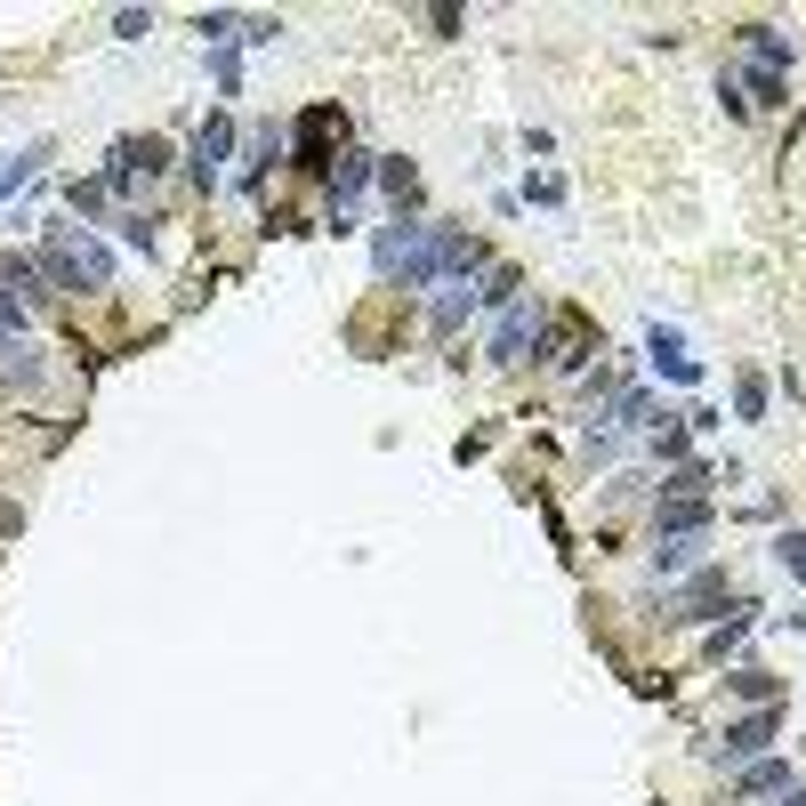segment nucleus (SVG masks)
<instances>
[{"label":"nucleus","instance_id":"nucleus-1","mask_svg":"<svg viewBox=\"0 0 806 806\" xmlns=\"http://www.w3.org/2000/svg\"><path fill=\"white\" fill-rule=\"evenodd\" d=\"M477 251H468V234H452V226H428V218H387L380 226V282H404V291H436V282L468 275Z\"/></svg>","mask_w":806,"mask_h":806},{"label":"nucleus","instance_id":"nucleus-2","mask_svg":"<svg viewBox=\"0 0 806 806\" xmlns=\"http://www.w3.org/2000/svg\"><path fill=\"white\" fill-rule=\"evenodd\" d=\"M40 266H49L65 291H106L113 282V251L97 234H81V226H49V234H40Z\"/></svg>","mask_w":806,"mask_h":806},{"label":"nucleus","instance_id":"nucleus-3","mask_svg":"<svg viewBox=\"0 0 806 806\" xmlns=\"http://www.w3.org/2000/svg\"><path fill=\"white\" fill-rule=\"evenodd\" d=\"M339 146H347V113L339 106H306L299 113V137H291V161L299 170H339Z\"/></svg>","mask_w":806,"mask_h":806},{"label":"nucleus","instance_id":"nucleus-4","mask_svg":"<svg viewBox=\"0 0 806 806\" xmlns=\"http://www.w3.org/2000/svg\"><path fill=\"white\" fill-rule=\"evenodd\" d=\"M541 330H549V306L541 299H508L501 306V323H492V363H525V356H541Z\"/></svg>","mask_w":806,"mask_h":806},{"label":"nucleus","instance_id":"nucleus-5","mask_svg":"<svg viewBox=\"0 0 806 806\" xmlns=\"http://www.w3.org/2000/svg\"><path fill=\"white\" fill-rule=\"evenodd\" d=\"M170 170V146L161 137H121L113 161H106V194H137V185H154Z\"/></svg>","mask_w":806,"mask_h":806},{"label":"nucleus","instance_id":"nucleus-6","mask_svg":"<svg viewBox=\"0 0 806 806\" xmlns=\"http://www.w3.org/2000/svg\"><path fill=\"white\" fill-rule=\"evenodd\" d=\"M774 726H782V710H758V718H734L726 734L710 742V758H758L774 742Z\"/></svg>","mask_w":806,"mask_h":806},{"label":"nucleus","instance_id":"nucleus-7","mask_svg":"<svg viewBox=\"0 0 806 806\" xmlns=\"http://www.w3.org/2000/svg\"><path fill=\"white\" fill-rule=\"evenodd\" d=\"M226 154H234V121H202V137H194V178L202 185H218V170H226Z\"/></svg>","mask_w":806,"mask_h":806},{"label":"nucleus","instance_id":"nucleus-8","mask_svg":"<svg viewBox=\"0 0 806 806\" xmlns=\"http://www.w3.org/2000/svg\"><path fill=\"white\" fill-rule=\"evenodd\" d=\"M718 597H726V573H701L694 589H677L670 605H661V622H701V613H710Z\"/></svg>","mask_w":806,"mask_h":806},{"label":"nucleus","instance_id":"nucleus-9","mask_svg":"<svg viewBox=\"0 0 806 806\" xmlns=\"http://www.w3.org/2000/svg\"><path fill=\"white\" fill-rule=\"evenodd\" d=\"M701 565V532H653V573L670 581V573H694Z\"/></svg>","mask_w":806,"mask_h":806},{"label":"nucleus","instance_id":"nucleus-10","mask_svg":"<svg viewBox=\"0 0 806 806\" xmlns=\"http://www.w3.org/2000/svg\"><path fill=\"white\" fill-rule=\"evenodd\" d=\"M371 178H380V161H371V154H339V170H330V202H339V210H330V218H347V202H356Z\"/></svg>","mask_w":806,"mask_h":806},{"label":"nucleus","instance_id":"nucleus-11","mask_svg":"<svg viewBox=\"0 0 806 806\" xmlns=\"http://www.w3.org/2000/svg\"><path fill=\"white\" fill-rule=\"evenodd\" d=\"M742 798H791V767L782 758H750L742 767Z\"/></svg>","mask_w":806,"mask_h":806},{"label":"nucleus","instance_id":"nucleus-12","mask_svg":"<svg viewBox=\"0 0 806 806\" xmlns=\"http://www.w3.org/2000/svg\"><path fill=\"white\" fill-rule=\"evenodd\" d=\"M549 363H556V371H581V363H589V323H581V315H565V323H556Z\"/></svg>","mask_w":806,"mask_h":806},{"label":"nucleus","instance_id":"nucleus-13","mask_svg":"<svg viewBox=\"0 0 806 806\" xmlns=\"http://www.w3.org/2000/svg\"><path fill=\"white\" fill-rule=\"evenodd\" d=\"M653 363H661V380H701V363L686 356V339H677V330H653Z\"/></svg>","mask_w":806,"mask_h":806},{"label":"nucleus","instance_id":"nucleus-14","mask_svg":"<svg viewBox=\"0 0 806 806\" xmlns=\"http://www.w3.org/2000/svg\"><path fill=\"white\" fill-rule=\"evenodd\" d=\"M380 185H387V202H396V218L420 202V170H411L404 154H387V161H380Z\"/></svg>","mask_w":806,"mask_h":806},{"label":"nucleus","instance_id":"nucleus-15","mask_svg":"<svg viewBox=\"0 0 806 806\" xmlns=\"http://www.w3.org/2000/svg\"><path fill=\"white\" fill-rule=\"evenodd\" d=\"M710 525V501H661L653 508V532H701Z\"/></svg>","mask_w":806,"mask_h":806},{"label":"nucleus","instance_id":"nucleus-16","mask_svg":"<svg viewBox=\"0 0 806 806\" xmlns=\"http://www.w3.org/2000/svg\"><path fill=\"white\" fill-rule=\"evenodd\" d=\"M436 291H444V299H436V330H460L468 306H477V291H468V282H436Z\"/></svg>","mask_w":806,"mask_h":806},{"label":"nucleus","instance_id":"nucleus-17","mask_svg":"<svg viewBox=\"0 0 806 806\" xmlns=\"http://www.w3.org/2000/svg\"><path fill=\"white\" fill-rule=\"evenodd\" d=\"M40 161H49V146H25V154H9V161H0V194H9V185H25V178L40 170Z\"/></svg>","mask_w":806,"mask_h":806},{"label":"nucleus","instance_id":"nucleus-18","mask_svg":"<svg viewBox=\"0 0 806 806\" xmlns=\"http://www.w3.org/2000/svg\"><path fill=\"white\" fill-rule=\"evenodd\" d=\"M726 694H742V701H774V677H767V670H726Z\"/></svg>","mask_w":806,"mask_h":806},{"label":"nucleus","instance_id":"nucleus-19","mask_svg":"<svg viewBox=\"0 0 806 806\" xmlns=\"http://www.w3.org/2000/svg\"><path fill=\"white\" fill-rule=\"evenodd\" d=\"M774 565H782V573H798V581H806V532H782V541H774Z\"/></svg>","mask_w":806,"mask_h":806},{"label":"nucleus","instance_id":"nucleus-20","mask_svg":"<svg viewBox=\"0 0 806 806\" xmlns=\"http://www.w3.org/2000/svg\"><path fill=\"white\" fill-rule=\"evenodd\" d=\"M65 202H73V210H106V178H73Z\"/></svg>","mask_w":806,"mask_h":806},{"label":"nucleus","instance_id":"nucleus-21","mask_svg":"<svg viewBox=\"0 0 806 806\" xmlns=\"http://www.w3.org/2000/svg\"><path fill=\"white\" fill-rule=\"evenodd\" d=\"M734 404H742V420H767V380H742Z\"/></svg>","mask_w":806,"mask_h":806}]
</instances>
